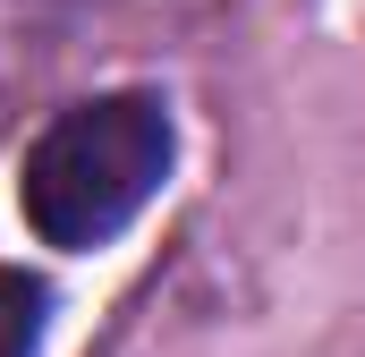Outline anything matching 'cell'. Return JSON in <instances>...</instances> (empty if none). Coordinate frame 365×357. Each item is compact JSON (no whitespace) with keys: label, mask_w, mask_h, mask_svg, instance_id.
<instances>
[{"label":"cell","mask_w":365,"mask_h":357,"mask_svg":"<svg viewBox=\"0 0 365 357\" xmlns=\"http://www.w3.org/2000/svg\"><path fill=\"white\" fill-rule=\"evenodd\" d=\"M162 178H170V111L153 94H102L60 111L26 145L17 204L43 247H102L153 204Z\"/></svg>","instance_id":"cell-1"},{"label":"cell","mask_w":365,"mask_h":357,"mask_svg":"<svg viewBox=\"0 0 365 357\" xmlns=\"http://www.w3.org/2000/svg\"><path fill=\"white\" fill-rule=\"evenodd\" d=\"M43 315H51V289L26 264L0 272V357H43Z\"/></svg>","instance_id":"cell-2"}]
</instances>
